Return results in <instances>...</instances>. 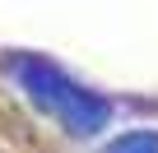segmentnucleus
I'll return each mask as SVG.
<instances>
[{
  "mask_svg": "<svg viewBox=\"0 0 158 153\" xmlns=\"http://www.w3.org/2000/svg\"><path fill=\"white\" fill-rule=\"evenodd\" d=\"M102 153H158V130H130V135H116Z\"/></svg>",
  "mask_w": 158,
  "mask_h": 153,
  "instance_id": "obj_2",
  "label": "nucleus"
},
{
  "mask_svg": "<svg viewBox=\"0 0 158 153\" xmlns=\"http://www.w3.org/2000/svg\"><path fill=\"white\" fill-rule=\"evenodd\" d=\"M10 70H14L19 88H23L51 121H60L70 135H93V130L107 125L112 107H107L98 93H89L84 84H74L65 70H56L51 60H42V56H19Z\"/></svg>",
  "mask_w": 158,
  "mask_h": 153,
  "instance_id": "obj_1",
  "label": "nucleus"
}]
</instances>
